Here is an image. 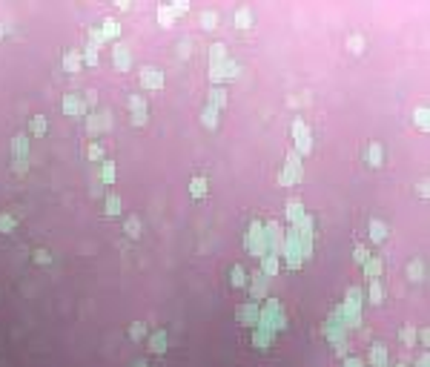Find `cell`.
<instances>
[{"label": "cell", "mask_w": 430, "mask_h": 367, "mask_svg": "<svg viewBox=\"0 0 430 367\" xmlns=\"http://www.w3.org/2000/svg\"><path fill=\"white\" fill-rule=\"evenodd\" d=\"M166 350V336L163 333H155L152 336V353H163Z\"/></svg>", "instance_id": "obj_1"}, {"label": "cell", "mask_w": 430, "mask_h": 367, "mask_svg": "<svg viewBox=\"0 0 430 367\" xmlns=\"http://www.w3.org/2000/svg\"><path fill=\"white\" fill-rule=\"evenodd\" d=\"M43 132H46V121L37 115V118H35V135H43Z\"/></svg>", "instance_id": "obj_5"}, {"label": "cell", "mask_w": 430, "mask_h": 367, "mask_svg": "<svg viewBox=\"0 0 430 367\" xmlns=\"http://www.w3.org/2000/svg\"><path fill=\"white\" fill-rule=\"evenodd\" d=\"M86 60H92V63L98 60V52H95V46H89V52H86Z\"/></svg>", "instance_id": "obj_8"}, {"label": "cell", "mask_w": 430, "mask_h": 367, "mask_svg": "<svg viewBox=\"0 0 430 367\" xmlns=\"http://www.w3.org/2000/svg\"><path fill=\"white\" fill-rule=\"evenodd\" d=\"M127 232L132 235V238H138V232H141V224H138V218H129L127 221Z\"/></svg>", "instance_id": "obj_4"}, {"label": "cell", "mask_w": 430, "mask_h": 367, "mask_svg": "<svg viewBox=\"0 0 430 367\" xmlns=\"http://www.w3.org/2000/svg\"><path fill=\"white\" fill-rule=\"evenodd\" d=\"M49 258H52V255H49L46 250H37V252H35V261H37V264H43V261L49 264Z\"/></svg>", "instance_id": "obj_6"}, {"label": "cell", "mask_w": 430, "mask_h": 367, "mask_svg": "<svg viewBox=\"0 0 430 367\" xmlns=\"http://www.w3.org/2000/svg\"><path fill=\"white\" fill-rule=\"evenodd\" d=\"M204 192H207V178H195V181H192V195L201 198Z\"/></svg>", "instance_id": "obj_2"}, {"label": "cell", "mask_w": 430, "mask_h": 367, "mask_svg": "<svg viewBox=\"0 0 430 367\" xmlns=\"http://www.w3.org/2000/svg\"><path fill=\"white\" fill-rule=\"evenodd\" d=\"M121 212V201H118L115 195H109V201H106V215H118Z\"/></svg>", "instance_id": "obj_3"}, {"label": "cell", "mask_w": 430, "mask_h": 367, "mask_svg": "<svg viewBox=\"0 0 430 367\" xmlns=\"http://www.w3.org/2000/svg\"><path fill=\"white\" fill-rule=\"evenodd\" d=\"M141 336H143V327H141V324H135V327H132V339H141Z\"/></svg>", "instance_id": "obj_7"}, {"label": "cell", "mask_w": 430, "mask_h": 367, "mask_svg": "<svg viewBox=\"0 0 430 367\" xmlns=\"http://www.w3.org/2000/svg\"><path fill=\"white\" fill-rule=\"evenodd\" d=\"M0 37H3V26H0Z\"/></svg>", "instance_id": "obj_9"}]
</instances>
